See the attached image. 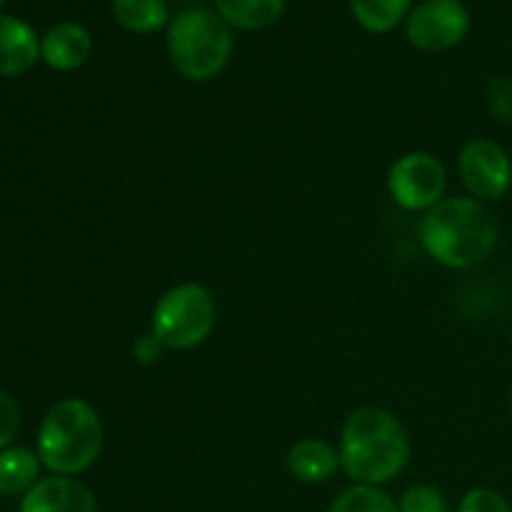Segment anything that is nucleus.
Returning a JSON list of instances; mask_svg holds the SVG:
<instances>
[{"mask_svg": "<svg viewBox=\"0 0 512 512\" xmlns=\"http://www.w3.org/2000/svg\"><path fill=\"white\" fill-rule=\"evenodd\" d=\"M340 468L358 485L390 483L408 465L410 440L403 423L383 408H360L340 435Z\"/></svg>", "mask_w": 512, "mask_h": 512, "instance_id": "1", "label": "nucleus"}, {"mask_svg": "<svg viewBox=\"0 0 512 512\" xmlns=\"http://www.w3.org/2000/svg\"><path fill=\"white\" fill-rule=\"evenodd\" d=\"M40 58V40L25 20L0 15V75L28 73Z\"/></svg>", "mask_w": 512, "mask_h": 512, "instance_id": "10", "label": "nucleus"}, {"mask_svg": "<svg viewBox=\"0 0 512 512\" xmlns=\"http://www.w3.org/2000/svg\"><path fill=\"white\" fill-rule=\"evenodd\" d=\"M328 512H400V508L378 485H355L340 493Z\"/></svg>", "mask_w": 512, "mask_h": 512, "instance_id": "17", "label": "nucleus"}, {"mask_svg": "<svg viewBox=\"0 0 512 512\" xmlns=\"http://www.w3.org/2000/svg\"><path fill=\"white\" fill-rule=\"evenodd\" d=\"M288 470L300 483H325L340 468V453L325 440H300L288 453Z\"/></svg>", "mask_w": 512, "mask_h": 512, "instance_id": "12", "label": "nucleus"}, {"mask_svg": "<svg viewBox=\"0 0 512 512\" xmlns=\"http://www.w3.org/2000/svg\"><path fill=\"white\" fill-rule=\"evenodd\" d=\"M0 5H3V0H0Z\"/></svg>", "mask_w": 512, "mask_h": 512, "instance_id": "24", "label": "nucleus"}, {"mask_svg": "<svg viewBox=\"0 0 512 512\" xmlns=\"http://www.w3.org/2000/svg\"><path fill=\"white\" fill-rule=\"evenodd\" d=\"M413 0H350L355 20L368 33H390L398 28Z\"/></svg>", "mask_w": 512, "mask_h": 512, "instance_id": "16", "label": "nucleus"}, {"mask_svg": "<svg viewBox=\"0 0 512 512\" xmlns=\"http://www.w3.org/2000/svg\"><path fill=\"white\" fill-rule=\"evenodd\" d=\"M233 53L230 25L218 13L190 8L168 25V55L173 68L193 83L213 80Z\"/></svg>", "mask_w": 512, "mask_h": 512, "instance_id": "4", "label": "nucleus"}, {"mask_svg": "<svg viewBox=\"0 0 512 512\" xmlns=\"http://www.w3.org/2000/svg\"><path fill=\"white\" fill-rule=\"evenodd\" d=\"M20 512H98L95 495L68 475L43 478L23 495Z\"/></svg>", "mask_w": 512, "mask_h": 512, "instance_id": "9", "label": "nucleus"}, {"mask_svg": "<svg viewBox=\"0 0 512 512\" xmlns=\"http://www.w3.org/2000/svg\"><path fill=\"white\" fill-rule=\"evenodd\" d=\"M510 405H512V393H510Z\"/></svg>", "mask_w": 512, "mask_h": 512, "instance_id": "23", "label": "nucleus"}, {"mask_svg": "<svg viewBox=\"0 0 512 512\" xmlns=\"http://www.w3.org/2000/svg\"><path fill=\"white\" fill-rule=\"evenodd\" d=\"M20 410L8 393H0V450L10 445V440L18 435Z\"/></svg>", "mask_w": 512, "mask_h": 512, "instance_id": "21", "label": "nucleus"}, {"mask_svg": "<svg viewBox=\"0 0 512 512\" xmlns=\"http://www.w3.org/2000/svg\"><path fill=\"white\" fill-rule=\"evenodd\" d=\"M470 15L460 0H423L408 15L405 35L420 50H448L465 38Z\"/></svg>", "mask_w": 512, "mask_h": 512, "instance_id": "7", "label": "nucleus"}, {"mask_svg": "<svg viewBox=\"0 0 512 512\" xmlns=\"http://www.w3.org/2000/svg\"><path fill=\"white\" fill-rule=\"evenodd\" d=\"M38 453L28 448L0 450V495L28 493L40 475Z\"/></svg>", "mask_w": 512, "mask_h": 512, "instance_id": "14", "label": "nucleus"}, {"mask_svg": "<svg viewBox=\"0 0 512 512\" xmlns=\"http://www.w3.org/2000/svg\"><path fill=\"white\" fill-rule=\"evenodd\" d=\"M448 175L443 163L430 153H408L393 163L388 190L405 210H430L443 200Z\"/></svg>", "mask_w": 512, "mask_h": 512, "instance_id": "6", "label": "nucleus"}, {"mask_svg": "<svg viewBox=\"0 0 512 512\" xmlns=\"http://www.w3.org/2000/svg\"><path fill=\"white\" fill-rule=\"evenodd\" d=\"M460 178L480 200H500L512 185V163L503 148L488 138H475L460 150Z\"/></svg>", "mask_w": 512, "mask_h": 512, "instance_id": "8", "label": "nucleus"}, {"mask_svg": "<svg viewBox=\"0 0 512 512\" xmlns=\"http://www.w3.org/2000/svg\"><path fill=\"white\" fill-rule=\"evenodd\" d=\"M103 448V423L90 403L65 398L48 410L38 430V458L58 475L88 470Z\"/></svg>", "mask_w": 512, "mask_h": 512, "instance_id": "3", "label": "nucleus"}, {"mask_svg": "<svg viewBox=\"0 0 512 512\" xmlns=\"http://www.w3.org/2000/svg\"><path fill=\"white\" fill-rule=\"evenodd\" d=\"M488 108L495 120L512 123V80L493 78L488 85Z\"/></svg>", "mask_w": 512, "mask_h": 512, "instance_id": "20", "label": "nucleus"}, {"mask_svg": "<svg viewBox=\"0 0 512 512\" xmlns=\"http://www.w3.org/2000/svg\"><path fill=\"white\" fill-rule=\"evenodd\" d=\"M400 512H448V503H445L443 493L430 485H413L405 490L400 498Z\"/></svg>", "mask_w": 512, "mask_h": 512, "instance_id": "18", "label": "nucleus"}, {"mask_svg": "<svg viewBox=\"0 0 512 512\" xmlns=\"http://www.w3.org/2000/svg\"><path fill=\"white\" fill-rule=\"evenodd\" d=\"M420 243L440 265L473 268L495 250L498 225L480 200L443 198L420 220Z\"/></svg>", "mask_w": 512, "mask_h": 512, "instance_id": "2", "label": "nucleus"}, {"mask_svg": "<svg viewBox=\"0 0 512 512\" xmlns=\"http://www.w3.org/2000/svg\"><path fill=\"white\" fill-rule=\"evenodd\" d=\"M163 348H165V345L160 343V340L155 338L153 333H150V335H143V338L135 340L133 355H135V360H138V363L150 365V363H155V360H160V355H163Z\"/></svg>", "mask_w": 512, "mask_h": 512, "instance_id": "22", "label": "nucleus"}, {"mask_svg": "<svg viewBox=\"0 0 512 512\" xmlns=\"http://www.w3.org/2000/svg\"><path fill=\"white\" fill-rule=\"evenodd\" d=\"M458 512H512V505L490 488H475L460 500Z\"/></svg>", "mask_w": 512, "mask_h": 512, "instance_id": "19", "label": "nucleus"}, {"mask_svg": "<svg viewBox=\"0 0 512 512\" xmlns=\"http://www.w3.org/2000/svg\"><path fill=\"white\" fill-rule=\"evenodd\" d=\"M218 15L240 30H263L283 15L285 0H215Z\"/></svg>", "mask_w": 512, "mask_h": 512, "instance_id": "13", "label": "nucleus"}, {"mask_svg": "<svg viewBox=\"0 0 512 512\" xmlns=\"http://www.w3.org/2000/svg\"><path fill=\"white\" fill-rule=\"evenodd\" d=\"M93 38L80 23H58L40 40V58L53 70H75L90 58Z\"/></svg>", "mask_w": 512, "mask_h": 512, "instance_id": "11", "label": "nucleus"}, {"mask_svg": "<svg viewBox=\"0 0 512 512\" xmlns=\"http://www.w3.org/2000/svg\"><path fill=\"white\" fill-rule=\"evenodd\" d=\"M215 300L208 288L183 283L170 288L153 310V335L170 350H190L215 328Z\"/></svg>", "mask_w": 512, "mask_h": 512, "instance_id": "5", "label": "nucleus"}, {"mask_svg": "<svg viewBox=\"0 0 512 512\" xmlns=\"http://www.w3.org/2000/svg\"><path fill=\"white\" fill-rule=\"evenodd\" d=\"M113 15L130 33H155L168 23L165 0H113Z\"/></svg>", "mask_w": 512, "mask_h": 512, "instance_id": "15", "label": "nucleus"}]
</instances>
